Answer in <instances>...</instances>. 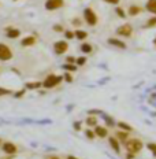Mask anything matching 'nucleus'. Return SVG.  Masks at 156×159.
<instances>
[{"label":"nucleus","mask_w":156,"mask_h":159,"mask_svg":"<svg viewBox=\"0 0 156 159\" xmlns=\"http://www.w3.org/2000/svg\"><path fill=\"white\" fill-rule=\"evenodd\" d=\"M154 45H156V37L154 39Z\"/></svg>","instance_id":"obj_42"},{"label":"nucleus","mask_w":156,"mask_h":159,"mask_svg":"<svg viewBox=\"0 0 156 159\" xmlns=\"http://www.w3.org/2000/svg\"><path fill=\"white\" fill-rule=\"evenodd\" d=\"M75 61H77V58H74V56H67V58H66V63L75 65Z\"/></svg>","instance_id":"obj_35"},{"label":"nucleus","mask_w":156,"mask_h":159,"mask_svg":"<svg viewBox=\"0 0 156 159\" xmlns=\"http://www.w3.org/2000/svg\"><path fill=\"white\" fill-rule=\"evenodd\" d=\"M66 159H79V158H77V157H74V155H69V157H67V158H66Z\"/></svg>","instance_id":"obj_39"},{"label":"nucleus","mask_w":156,"mask_h":159,"mask_svg":"<svg viewBox=\"0 0 156 159\" xmlns=\"http://www.w3.org/2000/svg\"><path fill=\"white\" fill-rule=\"evenodd\" d=\"M125 148L127 152H130V154H140L142 151V148H144V143H142L141 139H137V137H129L127 140L125 141Z\"/></svg>","instance_id":"obj_1"},{"label":"nucleus","mask_w":156,"mask_h":159,"mask_svg":"<svg viewBox=\"0 0 156 159\" xmlns=\"http://www.w3.org/2000/svg\"><path fill=\"white\" fill-rule=\"evenodd\" d=\"M97 122H99V118L96 115H88L85 119V124L88 128H95L97 126Z\"/></svg>","instance_id":"obj_15"},{"label":"nucleus","mask_w":156,"mask_h":159,"mask_svg":"<svg viewBox=\"0 0 156 159\" xmlns=\"http://www.w3.org/2000/svg\"><path fill=\"white\" fill-rule=\"evenodd\" d=\"M12 58H14V52H12V49L10 48L8 45L0 43V61L7 62V61H11Z\"/></svg>","instance_id":"obj_4"},{"label":"nucleus","mask_w":156,"mask_h":159,"mask_svg":"<svg viewBox=\"0 0 156 159\" xmlns=\"http://www.w3.org/2000/svg\"><path fill=\"white\" fill-rule=\"evenodd\" d=\"M86 62H88L86 56H79V58H77V61H75V65L77 66H84Z\"/></svg>","instance_id":"obj_28"},{"label":"nucleus","mask_w":156,"mask_h":159,"mask_svg":"<svg viewBox=\"0 0 156 159\" xmlns=\"http://www.w3.org/2000/svg\"><path fill=\"white\" fill-rule=\"evenodd\" d=\"M63 81V75H56V74H48L45 80L42 81V88L45 89H52L58 85H60Z\"/></svg>","instance_id":"obj_2"},{"label":"nucleus","mask_w":156,"mask_h":159,"mask_svg":"<svg viewBox=\"0 0 156 159\" xmlns=\"http://www.w3.org/2000/svg\"><path fill=\"white\" fill-rule=\"evenodd\" d=\"M145 10H147L148 12H151L152 15H156V0H147Z\"/></svg>","instance_id":"obj_17"},{"label":"nucleus","mask_w":156,"mask_h":159,"mask_svg":"<svg viewBox=\"0 0 156 159\" xmlns=\"http://www.w3.org/2000/svg\"><path fill=\"white\" fill-rule=\"evenodd\" d=\"M2 145H3V140H2V139H0V147H2Z\"/></svg>","instance_id":"obj_41"},{"label":"nucleus","mask_w":156,"mask_h":159,"mask_svg":"<svg viewBox=\"0 0 156 159\" xmlns=\"http://www.w3.org/2000/svg\"><path fill=\"white\" fill-rule=\"evenodd\" d=\"M41 87H42V82L40 81H29L25 84V88L28 91H36V89H40Z\"/></svg>","instance_id":"obj_16"},{"label":"nucleus","mask_w":156,"mask_h":159,"mask_svg":"<svg viewBox=\"0 0 156 159\" xmlns=\"http://www.w3.org/2000/svg\"><path fill=\"white\" fill-rule=\"evenodd\" d=\"M2 151L4 152L6 155H15L16 152H18V147L11 143V141H6V143H3L2 145Z\"/></svg>","instance_id":"obj_8"},{"label":"nucleus","mask_w":156,"mask_h":159,"mask_svg":"<svg viewBox=\"0 0 156 159\" xmlns=\"http://www.w3.org/2000/svg\"><path fill=\"white\" fill-rule=\"evenodd\" d=\"M104 3H107V4H112V6H118L119 4V2L121 0H103Z\"/></svg>","instance_id":"obj_36"},{"label":"nucleus","mask_w":156,"mask_h":159,"mask_svg":"<svg viewBox=\"0 0 156 159\" xmlns=\"http://www.w3.org/2000/svg\"><path fill=\"white\" fill-rule=\"evenodd\" d=\"M117 126H118V129H121V130H125V132H129V133H131V132L134 130V128H133L131 125L126 124V122H123V121L118 122V124H117Z\"/></svg>","instance_id":"obj_18"},{"label":"nucleus","mask_w":156,"mask_h":159,"mask_svg":"<svg viewBox=\"0 0 156 159\" xmlns=\"http://www.w3.org/2000/svg\"><path fill=\"white\" fill-rule=\"evenodd\" d=\"M104 121H105V124H107V126H108V128L115 126V121H114V118H112V117H108V115H104Z\"/></svg>","instance_id":"obj_25"},{"label":"nucleus","mask_w":156,"mask_h":159,"mask_svg":"<svg viewBox=\"0 0 156 159\" xmlns=\"http://www.w3.org/2000/svg\"><path fill=\"white\" fill-rule=\"evenodd\" d=\"M144 10L145 8H142L141 6H138V4H131V6H129V8H127V15L129 16H137V15H140Z\"/></svg>","instance_id":"obj_11"},{"label":"nucleus","mask_w":156,"mask_h":159,"mask_svg":"<svg viewBox=\"0 0 156 159\" xmlns=\"http://www.w3.org/2000/svg\"><path fill=\"white\" fill-rule=\"evenodd\" d=\"M63 80H65L66 82H69V84H70V82H73V75H71V73L70 71H66L65 74H63Z\"/></svg>","instance_id":"obj_30"},{"label":"nucleus","mask_w":156,"mask_h":159,"mask_svg":"<svg viewBox=\"0 0 156 159\" xmlns=\"http://www.w3.org/2000/svg\"><path fill=\"white\" fill-rule=\"evenodd\" d=\"M79 49H81V52H84V54H92V52H93V47H92V44H89V43H82Z\"/></svg>","instance_id":"obj_20"},{"label":"nucleus","mask_w":156,"mask_h":159,"mask_svg":"<svg viewBox=\"0 0 156 159\" xmlns=\"http://www.w3.org/2000/svg\"><path fill=\"white\" fill-rule=\"evenodd\" d=\"M74 129H75L77 132L81 130V122H74Z\"/></svg>","instance_id":"obj_37"},{"label":"nucleus","mask_w":156,"mask_h":159,"mask_svg":"<svg viewBox=\"0 0 156 159\" xmlns=\"http://www.w3.org/2000/svg\"><path fill=\"white\" fill-rule=\"evenodd\" d=\"M65 6V0H45L44 7L47 11H55Z\"/></svg>","instance_id":"obj_6"},{"label":"nucleus","mask_w":156,"mask_h":159,"mask_svg":"<svg viewBox=\"0 0 156 159\" xmlns=\"http://www.w3.org/2000/svg\"><path fill=\"white\" fill-rule=\"evenodd\" d=\"M147 148H148V151H151V154L156 158V143H148Z\"/></svg>","instance_id":"obj_26"},{"label":"nucleus","mask_w":156,"mask_h":159,"mask_svg":"<svg viewBox=\"0 0 156 159\" xmlns=\"http://www.w3.org/2000/svg\"><path fill=\"white\" fill-rule=\"evenodd\" d=\"M85 136L89 139V140H95V139H96L95 130H92V129H86V130H85Z\"/></svg>","instance_id":"obj_27"},{"label":"nucleus","mask_w":156,"mask_h":159,"mask_svg":"<svg viewBox=\"0 0 156 159\" xmlns=\"http://www.w3.org/2000/svg\"><path fill=\"white\" fill-rule=\"evenodd\" d=\"M63 67V70L65 71H70V73H74V71H77V67L78 66L77 65H73V63H65L62 66Z\"/></svg>","instance_id":"obj_23"},{"label":"nucleus","mask_w":156,"mask_h":159,"mask_svg":"<svg viewBox=\"0 0 156 159\" xmlns=\"http://www.w3.org/2000/svg\"><path fill=\"white\" fill-rule=\"evenodd\" d=\"M115 137L125 144V141L129 139V132H125V130H121V129H119V130L117 132V134H115Z\"/></svg>","instance_id":"obj_19"},{"label":"nucleus","mask_w":156,"mask_h":159,"mask_svg":"<svg viewBox=\"0 0 156 159\" xmlns=\"http://www.w3.org/2000/svg\"><path fill=\"white\" fill-rule=\"evenodd\" d=\"M84 21L86 22V25H89V26H96L99 24V16L93 11V8L86 7L84 10Z\"/></svg>","instance_id":"obj_3"},{"label":"nucleus","mask_w":156,"mask_h":159,"mask_svg":"<svg viewBox=\"0 0 156 159\" xmlns=\"http://www.w3.org/2000/svg\"><path fill=\"white\" fill-rule=\"evenodd\" d=\"M93 130H95L96 137H99V139L108 137V128L107 126H100V125H97V126H95Z\"/></svg>","instance_id":"obj_10"},{"label":"nucleus","mask_w":156,"mask_h":159,"mask_svg":"<svg viewBox=\"0 0 156 159\" xmlns=\"http://www.w3.org/2000/svg\"><path fill=\"white\" fill-rule=\"evenodd\" d=\"M115 14H117L119 18H122V19H125V18H126V15H127V14L125 12V8L119 7V6H118L117 8H115Z\"/></svg>","instance_id":"obj_24"},{"label":"nucleus","mask_w":156,"mask_h":159,"mask_svg":"<svg viewBox=\"0 0 156 159\" xmlns=\"http://www.w3.org/2000/svg\"><path fill=\"white\" fill-rule=\"evenodd\" d=\"M97 114H100V111L99 110H91L89 111V115H97Z\"/></svg>","instance_id":"obj_38"},{"label":"nucleus","mask_w":156,"mask_h":159,"mask_svg":"<svg viewBox=\"0 0 156 159\" xmlns=\"http://www.w3.org/2000/svg\"><path fill=\"white\" fill-rule=\"evenodd\" d=\"M7 95H14V92H12L11 89L0 88V96H7Z\"/></svg>","instance_id":"obj_33"},{"label":"nucleus","mask_w":156,"mask_h":159,"mask_svg":"<svg viewBox=\"0 0 156 159\" xmlns=\"http://www.w3.org/2000/svg\"><path fill=\"white\" fill-rule=\"evenodd\" d=\"M48 159H60L59 157H56V155H51V157H49Z\"/></svg>","instance_id":"obj_40"},{"label":"nucleus","mask_w":156,"mask_h":159,"mask_svg":"<svg viewBox=\"0 0 156 159\" xmlns=\"http://www.w3.org/2000/svg\"><path fill=\"white\" fill-rule=\"evenodd\" d=\"M52 29H54V30H55L56 33H63V32L66 30V29L63 28V26H62L60 24H55L54 26H52Z\"/></svg>","instance_id":"obj_31"},{"label":"nucleus","mask_w":156,"mask_h":159,"mask_svg":"<svg viewBox=\"0 0 156 159\" xmlns=\"http://www.w3.org/2000/svg\"><path fill=\"white\" fill-rule=\"evenodd\" d=\"M6 36H7L8 39H18L19 36H21V30L16 28H12V26H10V28H6Z\"/></svg>","instance_id":"obj_13"},{"label":"nucleus","mask_w":156,"mask_h":159,"mask_svg":"<svg viewBox=\"0 0 156 159\" xmlns=\"http://www.w3.org/2000/svg\"><path fill=\"white\" fill-rule=\"evenodd\" d=\"M69 49V43L67 40H59V41H56L54 44V51L56 55H63L65 52H67Z\"/></svg>","instance_id":"obj_7"},{"label":"nucleus","mask_w":156,"mask_h":159,"mask_svg":"<svg viewBox=\"0 0 156 159\" xmlns=\"http://www.w3.org/2000/svg\"><path fill=\"white\" fill-rule=\"evenodd\" d=\"M108 143H109V147L117 152V154H121V143H119V140L117 137H114V136L108 137Z\"/></svg>","instance_id":"obj_14"},{"label":"nucleus","mask_w":156,"mask_h":159,"mask_svg":"<svg viewBox=\"0 0 156 159\" xmlns=\"http://www.w3.org/2000/svg\"><path fill=\"white\" fill-rule=\"evenodd\" d=\"M26 91H28V89L25 88V89H21V91H18V92H14V96L19 99V98H22V96L25 95V92H26Z\"/></svg>","instance_id":"obj_34"},{"label":"nucleus","mask_w":156,"mask_h":159,"mask_svg":"<svg viewBox=\"0 0 156 159\" xmlns=\"http://www.w3.org/2000/svg\"><path fill=\"white\" fill-rule=\"evenodd\" d=\"M75 33V39L79 40V41H84V40L88 39V33L85 30H81V29H77V30H74Z\"/></svg>","instance_id":"obj_21"},{"label":"nucleus","mask_w":156,"mask_h":159,"mask_svg":"<svg viewBox=\"0 0 156 159\" xmlns=\"http://www.w3.org/2000/svg\"><path fill=\"white\" fill-rule=\"evenodd\" d=\"M71 25L75 26V28H81V25H82L81 18H74V19H71Z\"/></svg>","instance_id":"obj_32"},{"label":"nucleus","mask_w":156,"mask_h":159,"mask_svg":"<svg viewBox=\"0 0 156 159\" xmlns=\"http://www.w3.org/2000/svg\"><path fill=\"white\" fill-rule=\"evenodd\" d=\"M107 43L109 45H112V47L118 48V49H126L127 48V45H126L125 41H122L121 39H117V37H109L107 40Z\"/></svg>","instance_id":"obj_9"},{"label":"nucleus","mask_w":156,"mask_h":159,"mask_svg":"<svg viewBox=\"0 0 156 159\" xmlns=\"http://www.w3.org/2000/svg\"><path fill=\"white\" fill-rule=\"evenodd\" d=\"M36 41H37V39H36V36H26V37H24L21 40V45L22 47H33V45L36 44Z\"/></svg>","instance_id":"obj_12"},{"label":"nucleus","mask_w":156,"mask_h":159,"mask_svg":"<svg viewBox=\"0 0 156 159\" xmlns=\"http://www.w3.org/2000/svg\"><path fill=\"white\" fill-rule=\"evenodd\" d=\"M14 2H18V0H14Z\"/></svg>","instance_id":"obj_43"},{"label":"nucleus","mask_w":156,"mask_h":159,"mask_svg":"<svg viewBox=\"0 0 156 159\" xmlns=\"http://www.w3.org/2000/svg\"><path fill=\"white\" fill-rule=\"evenodd\" d=\"M117 34L119 37H123V39H127L133 34V26L130 24H123L121 26L117 28Z\"/></svg>","instance_id":"obj_5"},{"label":"nucleus","mask_w":156,"mask_h":159,"mask_svg":"<svg viewBox=\"0 0 156 159\" xmlns=\"http://www.w3.org/2000/svg\"><path fill=\"white\" fill-rule=\"evenodd\" d=\"M144 28H148V29L156 28V15H154V16H151L149 19H147V22L144 24Z\"/></svg>","instance_id":"obj_22"},{"label":"nucleus","mask_w":156,"mask_h":159,"mask_svg":"<svg viewBox=\"0 0 156 159\" xmlns=\"http://www.w3.org/2000/svg\"><path fill=\"white\" fill-rule=\"evenodd\" d=\"M63 33H65V39L66 40H73V39L75 37V33L73 32V30H65Z\"/></svg>","instance_id":"obj_29"}]
</instances>
